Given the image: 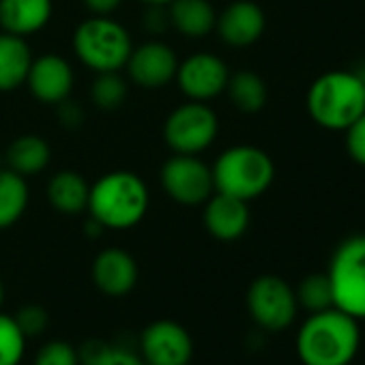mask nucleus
<instances>
[{
    "instance_id": "nucleus-11",
    "label": "nucleus",
    "mask_w": 365,
    "mask_h": 365,
    "mask_svg": "<svg viewBox=\"0 0 365 365\" xmlns=\"http://www.w3.org/2000/svg\"><path fill=\"white\" fill-rule=\"evenodd\" d=\"M228 67L226 63L207 52H198L182 61L176 69V82L180 91L192 101H209L226 91L228 84Z\"/></svg>"
},
{
    "instance_id": "nucleus-30",
    "label": "nucleus",
    "mask_w": 365,
    "mask_h": 365,
    "mask_svg": "<svg viewBox=\"0 0 365 365\" xmlns=\"http://www.w3.org/2000/svg\"><path fill=\"white\" fill-rule=\"evenodd\" d=\"M97 365H146V363L133 350L108 344V348H106V352H103V356L99 359Z\"/></svg>"
},
{
    "instance_id": "nucleus-29",
    "label": "nucleus",
    "mask_w": 365,
    "mask_h": 365,
    "mask_svg": "<svg viewBox=\"0 0 365 365\" xmlns=\"http://www.w3.org/2000/svg\"><path fill=\"white\" fill-rule=\"evenodd\" d=\"M346 150L352 161L365 165V112L346 129Z\"/></svg>"
},
{
    "instance_id": "nucleus-5",
    "label": "nucleus",
    "mask_w": 365,
    "mask_h": 365,
    "mask_svg": "<svg viewBox=\"0 0 365 365\" xmlns=\"http://www.w3.org/2000/svg\"><path fill=\"white\" fill-rule=\"evenodd\" d=\"M78 58L93 71H120L133 50L129 33L108 16H95L82 22L73 35Z\"/></svg>"
},
{
    "instance_id": "nucleus-27",
    "label": "nucleus",
    "mask_w": 365,
    "mask_h": 365,
    "mask_svg": "<svg viewBox=\"0 0 365 365\" xmlns=\"http://www.w3.org/2000/svg\"><path fill=\"white\" fill-rule=\"evenodd\" d=\"M35 365H80V354L69 341L52 339L39 348Z\"/></svg>"
},
{
    "instance_id": "nucleus-17",
    "label": "nucleus",
    "mask_w": 365,
    "mask_h": 365,
    "mask_svg": "<svg viewBox=\"0 0 365 365\" xmlns=\"http://www.w3.org/2000/svg\"><path fill=\"white\" fill-rule=\"evenodd\" d=\"M52 18V0H0V26L24 37L39 33Z\"/></svg>"
},
{
    "instance_id": "nucleus-13",
    "label": "nucleus",
    "mask_w": 365,
    "mask_h": 365,
    "mask_svg": "<svg viewBox=\"0 0 365 365\" xmlns=\"http://www.w3.org/2000/svg\"><path fill=\"white\" fill-rule=\"evenodd\" d=\"M26 84L43 103H63L73 88V71L63 56L46 54L33 61Z\"/></svg>"
},
{
    "instance_id": "nucleus-12",
    "label": "nucleus",
    "mask_w": 365,
    "mask_h": 365,
    "mask_svg": "<svg viewBox=\"0 0 365 365\" xmlns=\"http://www.w3.org/2000/svg\"><path fill=\"white\" fill-rule=\"evenodd\" d=\"M129 78L142 88H161L176 78L178 61L172 48L161 41H148L140 48H133L127 61Z\"/></svg>"
},
{
    "instance_id": "nucleus-21",
    "label": "nucleus",
    "mask_w": 365,
    "mask_h": 365,
    "mask_svg": "<svg viewBox=\"0 0 365 365\" xmlns=\"http://www.w3.org/2000/svg\"><path fill=\"white\" fill-rule=\"evenodd\" d=\"M50 144L41 135H22L11 142L7 150L9 170L18 172L20 176H33L50 163Z\"/></svg>"
},
{
    "instance_id": "nucleus-26",
    "label": "nucleus",
    "mask_w": 365,
    "mask_h": 365,
    "mask_svg": "<svg viewBox=\"0 0 365 365\" xmlns=\"http://www.w3.org/2000/svg\"><path fill=\"white\" fill-rule=\"evenodd\" d=\"M127 99V84L118 71L99 73L93 84V101L101 110H116Z\"/></svg>"
},
{
    "instance_id": "nucleus-15",
    "label": "nucleus",
    "mask_w": 365,
    "mask_h": 365,
    "mask_svg": "<svg viewBox=\"0 0 365 365\" xmlns=\"http://www.w3.org/2000/svg\"><path fill=\"white\" fill-rule=\"evenodd\" d=\"M264 14L252 0H237L220 18L217 33L232 48H245L256 43L264 33Z\"/></svg>"
},
{
    "instance_id": "nucleus-32",
    "label": "nucleus",
    "mask_w": 365,
    "mask_h": 365,
    "mask_svg": "<svg viewBox=\"0 0 365 365\" xmlns=\"http://www.w3.org/2000/svg\"><path fill=\"white\" fill-rule=\"evenodd\" d=\"M140 3H144L148 7H165V5L172 3V0H140Z\"/></svg>"
},
{
    "instance_id": "nucleus-14",
    "label": "nucleus",
    "mask_w": 365,
    "mask_h": 365,
    "mask_svg": "<svg viewBox=\"0 0 365 365\" xmlns=\"http://www.w3.org/2000/svg\"><path fill=\"white\" fill-rule=\"evenodd\" d=\"M93 282L108 297H125L138 282V264L129 252L108 247L93 262Z\"/></svg>"
},
{
    "instance_id": "nucleus-18",
    "label": "nucleus",
    "mask_w": 365,
    "mask_h": 365,
    "mask_svg": "<svg viewBox=\"0 0 365 365\" xmlns=\"http://www.w3.org/2000/svg\"><path fill=\"white\" fill-rule=\"evenodd\" d=\"M33 56L24 37L3 33L0 35V93L20 88L31 71Z\"/></svg>"
},
{
    "instance_id": "nucleus-10",
    "label": "nucleus",
    "mask_w": 365,
    "mask_h": 365,
    "mask_svg": "<svg viewBox=\"0 0 365 365\" xmlns=\"http://www.w3.org/2000/svg\"><path fill=\"white\" fill-rule=\"evenodd\" d=\"M140 350L146 365H187L194 356V339L182 324L161 318L142 331Z\"/></svg>"
},
{
    "instance_id": "nucleus-31",
    "label": "nucleus",
    "mask_w": 365,
    "mask_h": 365,
    "mask_svg": "<svg viewBox=\"0 0 365 365\" xmlns=\"http://www.w3.org/2000/svg\"><path fill=\"white\" fill-rule=\"evenodd\" d=\"M123 0H84L86 9H91L95 16H110L120 7Z\"/></svg>"
},
{
    "instance_id": "nucleus-1",
    "label": "nucleus",
    "mask_w": 365,
    "mask_h": 365,
    "mask_svg": "<svg viewBox=\"0 0 365 365\" xmlns=\"http://www.w3.org/2000/svg\"><path fill=\"white\" fill-rule=\"evenodd\" d=\"M359 344V320L337 307L309 314L297 333V354L303 365H350Z\"/></svg>"
},
{
    "instance_id": "nucleus-23",
    "label": "nucleus",
    "mask_w": 365,
    "mask_h": 365,
    "mask_svg": "<svg viewBox=\"0 0 365 365\" xmlns=\"http://www.w3.org/2000/svg\"><path fill=\"white\" fill-rule=\"evenodd\" d=\"M226 91L232 103L247 114L260 112L267 103V84L254 71H239L232 78H228Z\"/></svg>"
},
{
    "instance_id": "nucleus-8",
    "label": "nucleus",
    "mask_w": 365,
    "mask_h": 365,
    "mask_svg": "<svg viewBox=\"0 0 365 365\" xmlns=\"http://www.w3.org/2000/svg\"><path fill=\"white\" fill-rule=\"evenodd\" d=\"M247 309L254 322L267 331H282L297 318V294L277 275H262L247 290Z\"/></svg>"
},
{
    "instance_id": "nucleus-7",
    "label": "nucleus",
    "mask_w": 365,
    "mask_h": 365,
    "mask_svg": "<svg viewBox=\"0 0 365 365\" xmlns=\"http://www.w3.org/2000/svg\"><path fill=\"white\" fill-rule=\"evenodd\" d=\"M217 129L220 123L215 112L205 106V101H190L168 116L163 138L178 155H198L215 142Z\"/></svg>"
},
{
    "instance_id": "nucleus-3",
    "label": "nucleus",
    "mask_w": 365,
    "mask_h": 365,
    "mask_svg": "<svg viewBox=\"0 0 365 365\" xmlns=\"http://www.w3.org/2000/svg\"><path fill=\"white\" fill-rule=\"evenodd\" d=\"M307 110L316 125L346 131L365 112V80L350 71H327L307 93Z\"/></svg>"
},
{
    "instance_id": "nucleus-22",
    "label": "nucleus",
    "mask_w": 365,
    "mask_h": 365,
    "mask_svg": "<svg viewBox=\"0 0 365 365\" xmlns=\"http://www.w3.org/2000/svg\"><path fill=\"white\" fill-rule=\"evenodd\" d=\"M29 207L26 178L14 170H0V230L11 228Z\"/></svg>"
},
{
    "instance_id": "nucleus-20",
    "label": "nucleus",
    "mask_w": 365,
    "mask_h": 365,
    "mask_svg": "<svg viewBox=\"0 0 365 365\" xmlns=\"http://www.w3.org/2000/svg\"><path fill=\"white\" fill-rule=\"evenodd\" d=\"M170 22L180 35L200 39L215 29L217 16L209 0H172Z\"/></svg>"
},
{
    "instance_id": "nucleus-28",
    "label": "nucleus",
    "mask_w": 365,
    "mask_h": 365,
    "mask_svg": "<svg viewBox=\"0 0 365 365\" xmlns=\"http://www.w3.org/2000/svg\"><path fill=\"white\" fill-rule=\"evenodd\" d=\"M14 318H16L20 331L26 335V339L41 335L46 331V327H48V312L41 305H37V303L24 305Z\"/></svg>"
},
{
    "instance_id": "nucleus-2",
    "label": "nucleus",
    "mask_w": 365,
    "mask_h": 365,
    "mask_svg": "<svg viewBox=\"0 0 365 365\" xmlns=\"http://www.w3.org/2000/svg\"><path fill=\"white\" fill-rule=\"evenodd\" d=\"M86 209L103 230L133 228L148 211L146 182L129 170L108 172L91 185Z\"/></svg>"
},
{
    "instance_id": "nucleus-6",
    "label": "nucleus",
    "mask_w": 365,
    "mask_h": 365,
    "mask_svg": "<svg viewBox=\"0 0 365 365\" xmlns=\"http://www.w3.org/2000/svg\"><path fill=\"white\" fill-rule=\"evenodd\" d=\"M329 282L333 290V307L348 316L365 318V235L344 239L329 264Z\"/></svg>"
},
{
    "instance_id": "nucleus-19",
    "label": "nucleus",
    "mask_w": 365,
    "mask_h": 365,
    "mask_svg": "<svg viewBox=\"0 0 365 365\" xmlns=\"http://www.w3.org/2000/svg\"><path fill=\"white\" fill-rule=\"evenodd\" d=\"M91 185L80 172L61 170L48 182V200L50 205L65 215H78L88 207Z\"/></svg>"
},
{
    "instance_id": "nucleus-33",
    "label": "nucleus",
    "mask_w": 365,
    "mask_h": 365,
    "mask_svg": "<svg viewBox=\"0 0 365 365\" xmlns=\"http://www.w3.org/2000/svg\"><path fill=\"white\" fill-rule=\"evenodd\" d=\"M5 301V286H3V279H0V305Z\"/></svg>"
},
{
    "instance_id": "nucleus-4",
    "label": "nucleus",
    "mask_w": 365,
    "mask_h": 365,
    "mask_svg": "<svg viewBox=\"0 0 365 365\" xmlns=\"http://www.w3.org/2000/svg\"><path fill=\"white\" fill-rule=\"evenodd\" d=\"M211 174L217 194L250 202L271 187L275 178V165L262 148L232 146L217 157Z\"/></svg>"
},
{
    "instance_id": "nucleus-24",
    "label": "nucleus",
    "mask_w": 365,
    "mask_h": 365,
    "mask_svg": "<svg viewBox=\"0 0 365 365\" xmlns=\"http://www.w3.org/2000/svg\"><path fill=\"white\" fill-rule=\"evenodd\" d=\"M294 294H297V303L305 307L309 314L333 307V290L327 273H312L303 277Z\"/></svg>"
},
{
    "instance_id": "nucleus-25",
    "label": "nucleus",
    "mask_w": 365,
    "mask_h": 365,
    "mask_svg": "<svg viewBox=\"0 0 365 365\" xmlns=\"http://www.w3.org/2000/svg\"><path fill=\"white\" fill-rule=\"evenodd\" d=\"M26 335L9 314H0V365H20L26 352Z\"/></svg>"
},
{
    "instance_id": "nucleus-9",
    "label": "nucleus",
    "mask_w": 365,
    "mask_h": 365,
    "mask_svg": "<svg viewBox=\"0 0 365 365\" xmlns=\"http://www.w3.org/2000/svg\"><path fill=\"white\" fill-rule=\"evenodd\" d=\"M163 192L178 205L196 207L207 202L215 187L211 168L196 155H174L161 170Z\"/></svg>"
},
{
    "instance_id": "nucleus-16",
    "label": "nucleus",
    "mask_w": 365,
    "mask_h": 365,
    "mask_svg": "<svg viewBox=\"0 0 365 365\" xmlns=\"http://www.w3.org/2000/svg\"><path fill=\"white\" fill-rule=\"evenodd\" d=\"M205 226L217 241L241 239L250 226L247 202L215 192L205 207Z\"/></svg>"
}]
</instances>
